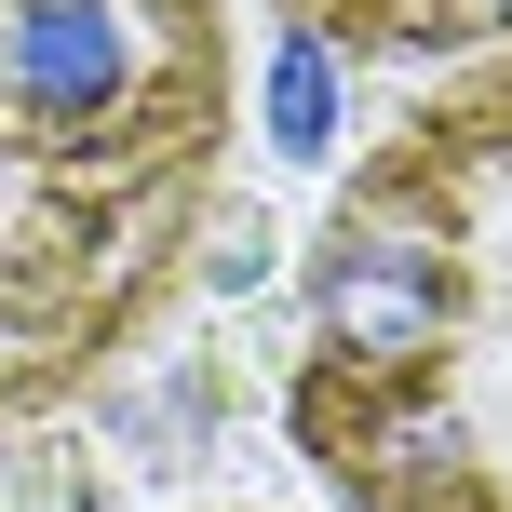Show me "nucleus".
Instances as JSON below:
<instances>
[{
  "instance_id": "obj_2",
  "label": "nucleus",
  "mask_w": 512,
  "mask_h": 512,
  "mask_svg": "<svg viewBox=\"0 0 512 512\" xmlns=\"http://www.w3.org/2000/svg\"><path fill=\"white\" fill-rule=\"evenodd\" d=\"M297 445L364 512H512V41L337 203Z\"/></svg>"
},
{
  "instance_id": "obj_3",
  "label": "nucleus",
  "mask_w": 512,
  "mask_h": 512,
  "mask_svg": "<svg viewBox=\"0 0 512 512\" xmlns=\"http://www.w3.org/2000/svg\"><path fill=\"white\" fill-rule=\"evenodd\" d=\"M270 14L297 27V41H324V54H378V68L512 41V0H270Z\"/></svg>"
},
{
  "instance_id": "obj_4",
  "label": "nucleus",
  "mask_w": 512,
  "mask_h": 512,
  "mask_svg": "<svg viewBox=\"0 0 512 512\" xmlns=\"http://www.w3.org/2000/svg\"><path fill=\"white\" fill-rule=\"evenodd\" d=\"M256 108H270V149L324 162V149H337V54L283 27V54H270V95H256Z\"/></svg>"
},
{
  "instance_id": "obj_1",
  "label": "nucleus",
  "mask_w": 512,
  "mask_h": 512,
  "mask_svg": "<svg viewBox=\"0 0 512 512\" xmlns=\"http://www.w3.org/2000/svg\"><path fill=\"white\" fill-rule=\"evenodd\" d=\"M230 149L216 0H0V418L162 310Z\"/></svg>"
}]
</instances>
